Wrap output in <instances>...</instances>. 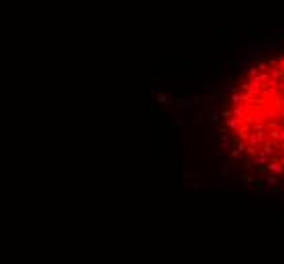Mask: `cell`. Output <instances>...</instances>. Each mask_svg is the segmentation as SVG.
Listing matches in <instances>:
<instances>
[{
	"mask_svg": "<svg viewBox=\"0 0 284 264\" xmlns=\"http://www.w3.org/2000/svg\"><path fill=\"white\" fill-rule=\"evenodd\" d=\"M225 128L244 164L284 183V55L254 65L233 87Z\"/></svg>",
	"mask_w": 284,
	"mask_h": 264,
	"instance_id": "cell-1",
	"label": "cell"
}]
</instances>
